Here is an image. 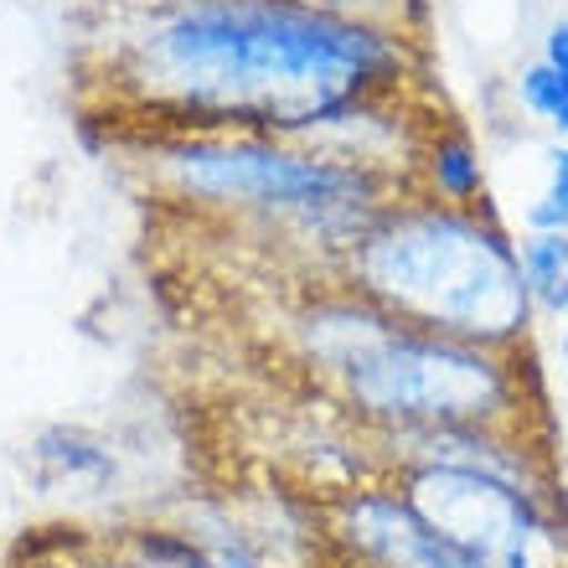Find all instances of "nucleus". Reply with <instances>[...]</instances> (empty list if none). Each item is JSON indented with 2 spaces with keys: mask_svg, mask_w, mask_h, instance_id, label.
I'll return each instance as SVG.
<instances>
[{
  "mask_svg": "<svg viewBox=\"0 0 568 568\" xmlns=\"http://www.w3.org/2000/svg\"><path fill=\"white\" fill-rule=\"evenodd\" d=\"M523 227L568 233V140H548V145H542V192H538V202L523 212Z\"/></svg>",
  "mask_w": 568,
  "mask_h": 568,
  "instance_id": "12",
  "label": "nucleus"
},
{
  "mask_svg": "<svg viewBox=\"0 0 568 568\" xmlns=\"http://www.w3.org/2000/svg\"><path fill=\"white\" fill-rule=\"evenodd\" d=\"M27 470L42 491L78 486V491L99 496L120 480V449L83 424H42L27 439Z\"/></svg>",
  "mask_w": 568,
  "mask_h": 568,
  "instance_id": "6",
  "label": "nucleus"
},
{
  "mask_svg": "<svg viewBox=\"0 0 568 568\" xmlns=\"http://www.w3.org/2000/svg\"><path fill=\"white\" fill-rule=\"evenodd\" d=\"M554 73H564L568 78V16H554L548 21V31H542V52H538Z\"/></svg>",
  "mask_w": 568,
  "mask_h": 568,
  "instance_id": "14",
  "label": "nucleus"
},
{
  "mask_svg": "<svg viewBox=\"0 0 568 568\" xmlns=\"http://www.w3.org/2000/svg\"><path fill=\"white\" fill-rule=\"evenodd\" d=\"M558 367H564V383H568V321H564V331H558Z\"/></svg>",
  "mask_w": 568,
  "mask_h": 568,
  "instance_id": "15",
  "label": "nucleus"
},
{
  "mask_svg": "<svg viewBox=\"0 0 568 568\" xmlns=\"http://www.w3.org/2000/svg\"><path fill=\"white\" fill-rule=\"evenodd\" d=\"M93 568H202V542L192 527L176 523H135Z\"/></svg>",
  "mask_w": 568,
  "mask_h": 568,
  "instance_id": "8",
  "label": "nucleus"
},
{
  "mask_svg": "<svg viewBox=\"0 0 568 568\" xmlns=\"http://www.w3.org/2000/svg\"><path fill=\"white\" fill-rule=\"evenodd\" d=\"M342 284L424 331L480 346H532L523 254L496 207L398 196L326 264Z\"/></svg>",
  "mask_w": 568,
  "mask_h": 568,
  "instance_id": "3",
  "label": "nucleus"
},
{
  "mask_svg": "<svg viewBox=\"0 0 568 568\" xmlns=\"http://www.w3.org/2000/svg\"><path fill=\"white\" fill-rule=\"evenodd\" d=\"M300 367L357 429H511L554 439L532 346L408 326L331 274L290 315Z\"/></svg>",
  "mask_w": 568,
  "mask_h": 568,
  "instance_id": "2",
  "label": "nucleus"
},
{
  "mask_svg": "<svg viewBox=\"0 0 568 568\" xmlns=\"http://www.w3.org/2000/svg\"><path fill=\"white\" fill-rule=\"evenodd\" d=\"M517 109L527 120H538L542 130H554V140H568V78L554 73L542 58H532L523 73L511 78Z\"/></svg>",
  "mask_w": 568,
  "mask_h": 568,
  "instance_id": "10",
  "label": "nucleus"
},
{
  "mask_svg": "<svg viewBox=\"0 0 568 568\" xmlns=\"http://www.w3.org/2000/svg\"><path fill=\"white\" fill-rule=\"evenodd\" d=\"M517 254H523V280L527 295H532V311L548 315V321H568V233L523 227Z\"/></svg>",
  "mask_w": 568,
  "mask_h": 568,
  "instance_id": "9",
  "label": "nucleus"
},
{
  "mask_svg": "<svg viewBox=\"0 0 568 568\" xmlns=\"http://www.w3.org/2000/svg\"><path fill=\"white\" fill-rule=\"evenodd\" d=\"M295 6L352 16V21H377V27L408 31V37H424V31H429V6H424V0H295Z\"/></svg>",
  "mask_w": 568,
  "mask_h": 568,
  "instance_id": "11",
  "label": "nucleus"
},
{
  "mask_svg": "<svg viewBox=\"0 0 568 568\" xmlns=\"http://www.w3.org/2000/svg\"><path fill=\"white\" fill-rule=\"evenodd\" d=\"M155 176L192 207L243 212L295 227L336 258L377 212L414 196L404 181L274 135H165L150 150Z\"/></svg>",
  "mask_w": 568,
  "mask_h": 568,
  "instance_id": "4",
  "label": "nucleus"
},
{
  "mask_svg": "<svg viewBox=\"0 0 568 568\" xmlns=\"http://www.w3.org/2000/svg\"><path fill=\"white\" fill-rule=\"evenodd\" d=\"M383 476L408 507L486 568H568V496L476 465L408 460Z\"/></svg>",
  "mask_w": 568,
  "mask_h": 568,
  "instance_id": "5",
  "label": "nucleus"
},
{
  "mask_svg": "<svg viewBox=\"0 0 568 568\" xmlns=\"http://www.w3.org/2000/svg\"><path fill=\"white\" fill-rule=\"evenodd\" d=\"M196 532V527H192ZM202 542V568H274L270 554L254 538H243L239 527H217V532H196Z\"/></svg>",
  "mask_w": 568,
  "mask_h": 568,
  "instance_id": "13",
  "label": "nucleus"
},
{
  "mask_svg": "<svg viewBox=\"0 0 568 568\" xmlns=\"http://www.w3.org/2000/svg\"><path fill=\"white\" fill-rule=\"evenodd\" d=\"M414 192L434 196V202H449V207H491L486 161H480L476 135H470V124L445 114V109L434 114L429 135H424V145H419Z\"/></svg>",
  "mask_w": 568,
  "mask_h": 568,
  "instance_id": "7",
  "label": "nucleus"
},
{
  "mask_svg": "<svg viewBox=\"0 0 568 568\" xmlns=\"http://www.w3.org/2000/svg\"><path fill=\"white\" fill-rule=\"evenodd\" d=\"M104 73L165 135L300 140L357 99L414 93L429 47L295 0H135L109 27Z\"/></svg>",
  "mask_w": 568,
  "mask_h": 568,
  "instance_id": "1",
  "label": "nucleus"
}]
</instances>
